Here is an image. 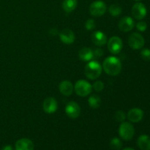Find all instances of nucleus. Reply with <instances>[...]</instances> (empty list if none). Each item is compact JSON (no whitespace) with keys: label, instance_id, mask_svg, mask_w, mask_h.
<instances>
[{"label":"nucleus","instance_id":"f257e3e1","mask_svg":"<svg viewBox=\"0 0 150 150\" xmlns=\"http://www.w3.org/2000/svg\"><path fill=\"white\" fill-rule=\"evenodd\" d=\"M103 69L105 73L111 76H118L122 71L121 61L116 57H108L105 59L103 63Z\"/></svg>","mask_w":150,"mask_h":150},{"label":"nucleus","instance_id":"f03ea898","mask_svg":"<svg viewBox=\"0 0 150 150\" xmlns=\"http://www.w3.org/2000/svg\"><path fill=\"white\" fill-rule=\"evenodd\" d=\"M103 67L98 62L91 60L85 66L84 73L86 77L91 80H95L100 76Z\"/></svg>","mask_w":150,"mask_h":150},{"label":"nucleus","instance_id":"7ed1b4c3","mask_svg":"<svg viewBox=\"0 0 150 150\" xmlns=\"http://www.w3.org/2000/svg\"><path fill=\"white\" fill-rule=\"evenodd\" d=\"M74 89L76 93L80 97H86L92 92V86L89 82L87 81L83 80H79L76 81L75 84Z\"/></svg>","mask_w":150,"mask_h":150},{"label":"nucleus","instance_id":"20e7f679","mask_svg":"<svg viewBox=\"0 0 150 150\" xmlns=\"http://www.w3.org/2000/svg\"><path fill=\"white\" fill-rule=\"evenodd\" d=\"M119 134L123 140H131L135 134L134 127L131 123L123 122L120 125V128H119Z\"/></svg>","mask_w":150,"mask_h":150},{"label":"nucleus","instance_id":"39448f33","mask_svg":"<svg viewBox=\"0 0 150 150\" xmlns=\"http://www.w3.org/2000/svg\"><path fill=\"white\" fill-rule=\"evenodd\" d=\"M107 7L104 1L97 0L93 1L89 6V13L95 17H100L104 15L106 12Z\"/></svg>","mask_w":150,"mask_h":150},{"label":"nucleus","instance_id":"423d86ee","mask_svg":"<svg viewBox=\"0 0 150 150\" xmlns=\"http://www.w3.org/2000/svg\"><path fill=\"white\" fill-rule=\"evenodd\" d=\"M144 43L145 40L144 37L141 34L137 33V32L131 34L128 38V45L133 49H141L144 47Z\"/></svg>","mask_w":150,"mask_h":150},{"label":"nucleus","instance_id":"0eeeda50","mask_svg":"<svg viewBox=\"0 0 150 150\" xmlns=\"http://www.w3.org/2000/svg\"><path fill=\"white\" fill-rule=\"evenodd\" d=\"M108 49L111 54H117L122 51L123 48V42L121 38L117 36L111 37L108 41Z\"/></svg>","mask_w":150,"mask_h":150},{"label":"nucleus","instance_id":"6e6552de","mask_svg":"<svg viewBox=\"0 0 150 150\" xmlns=\"http://www.w3.org/2000/svg\"><path fill=\"white\" fill-rule=\"evenodd\" d=\"M132 16L138 20H142L144 18L147 13L146 7L143 3L137 2L133 6L131 10Z\"/></svg>","mask_w":150,"mask_h":150},{"label":"nucleus","instance_id":"1a4fd4ad","mask_svg":"<svg viewBox=\"0 0 150 150\" xmlns=\"http://www.w3.org/2000/svg\"><path fill=\"white\" fill-rule=\"evenodd\" d=\"M65 112L70 118L76 119L80 116L81 108L77 103L74 101H70L66 105Z\"/></svg>","mask_w":150,"mask_h":150},{"label":"nucleus","instance_id":"9d476101","mask_svg":"<svg viewBox=\"0 0 150 150\" xmlns=\"http://www.w3.org/2000/svg\"><path fill=\"white\" fill-rule=\"evenodd\" d=\"M42 108L43 111L47 114H53L56 112L58 108V103H57V100L53 97H48L42 103Z\"/></svg>","mask_w":150,"mask_h":150},{"label":"nucleus","instance_id":"9b49d317","mask_svg":"<svg viewBox=\"0 0 150 150\" xmlns=\"http://www.w3.org/2000/svg\"><path fill=\"white\" fill-rule=\"evenodd\" d=\"M119 29L124 32H127L131 31L135 26V21L131 17L125 16L120 19L118 23Z\"/></svg>","mask_w":150,"mask_h":150},{"label":"nucleus","instance_id":"f8f14e48","mask_svg":"<svg viewBox=\"0 0 150 150\" xmlns=\"http://www.w3.org/2000/svg\"><path fill=\"white\" fill-rule=\"evenodd\" d=\"M59 38L63 43L70 45L74 42L76 36H75L74 32L72 30L69 29H64L60 32Z\"/></svg>","mask_w":150,"mask_h":150},{"label":"nucleus","instance_id":"ddd939ff","mask_svg":"<svg viewBox=\"0 0 150 150\" xmlns=\"http://www.w3.org/2000/svg\"><path fill=\"white\" fill-rule=\"evenodd\" d=\"M144 117V111L141 108H133L127 113V119L133 123H137L142 121Z\"/></svg>","mask_w":150,"mask_h":150},{"label":"nucleus","instance_id":"4468645a","mask_svg":"<svg viewBox=\"0 0 150 150\" xmlns=\"http://www.w3.org/2000/svg\"><path fill=\"white\" fill-rule=\"evenodd\" d=\"M92 41L95 45L98 46H103L107 42V37L105 34L101 31H96L93 32L91 36Z\"/></svg>","mask_w":150,"mask_h":150},{"label":"nucleus","instance_id":"2eb2a0df","mask_svg":"<svg viewBox=\"0 0 150 150\" xmlns=\"http://www.w3.org/2000/svg\"><path fill=\"white\" fill-rule=\"evenodd\" d=\"M59 89L61 94L64 96H70L73 94L74 90V86L70 81H62L59 85Z\"/></svg>","mask_w":150,"mask_h":150},{"label":"nucleus","instance_id":"dca6fc26","mask_svg":"<svg viewBox=\"0 0 150 150\" xmlns=\"http://www.w3.org/2000/svg\"><path fill=\"white\" fill-rule=\"evenodd\" d=\"M16 150H34V144L30 139H21L16 143Z\"/></svg>","mask_w":150,"mask_h":150},{"label":"nucleus","instance_id":"f3484780","mask_svg":"<svg viewBox=\"0 0 150 150\" xmlns=\"http://www.w3.org/2000/svg\"><path fill=\"white\" fill-rule=\"evenodd\" d=\"M79 57L82 61L89 62L94 58V52L91 48L84 47L79 51Z\"/></svg>","mask_w":150,"mask_h":150},{"label":"nucleus","instance_id":"a211bd4d","mask_svg":"<svg viewBox=\"0 0 150 150\" xmlns=\"http://www.w3.org/2000/svg\"><path fill=\"white\" fill-rule=\"evenodd\" d=\"M137 144L142 150H150V137L147 135H142L139 136Z\"/></svg>","mask_w":150,"mask_h":150},{"label":"nucleus","instance_id":"6ab92c4d","mask_svg":"<svg viewBox=\"0 0 150 150\" xmlns=\"http://www.w3.org/2000/svg\"><path fill=\"white\" fill-rule=\"evenodd\" d=\"M77 4V0H64L62 3V8L66 13H71L76 8Z\"/></svg>","mask_w":150,"mask_h":150},{"label":"nucleus","instance_id":"aec40b11","mask_svg":"<svg viewBox=\"0 0 150 150\" xmlns=\"http://www.w3.org/2000/svg\"><path fill=\"white\" fill-rule=\"evenodd\" d=\"M88 103H89V105L91 108L96 109V108H99L100 106L101 99L98 95H92V96L89 97V100H88Z\"/></svg>","mask_w":150,"mask_h":150},{"label":"nucleus","instance_id":"412c9836","mask_svg":"<svg viewBox=\"0 0 150 150\" xmlns=\"http://www.w3.org/2000/svg\"><path fill=\"white\" fill-rule=\"evenodd\" d=\"M108 11H109V13L113 17H117V16L121 15L122 12V9L119 4H114L110 6L109 8H108Z\"/></svg>","mask_w":150,"mask_h":150},{"label":"nucleus","instance_id":"4be33fe9","mask_svg":"<svg viewBox=\"0 0 150 150\" xmlns=\"http://www.w3.org/2000/svg\"><path fill=\"white\" fill-rule=\"evenodd\" d=\"M110 146L114 150H120L122 146V143L121 140L118 138H114L110 142Z\"/></svg>","mask_w":150,"mask_h":150},{"label":"nucleus","instance_id":"5701e85b","mask_svg":"<svg viewBox=\"0 0 150 150\" xmlns=\"http://www.w3.org/2000/svg\"><path fill=\"white\" fill-rule=\"evenodd\" d=\"M92 87H93V89H95L96 92H102L104 89V83L103 82L101 81H95V83H94Z\"/></svg>","mask_w":150,"mask_h":150},{"label":"nucleus","instance_id":"b1692460","mask_svg":"<svg viewBox=\"0 0 150 150\" xmlns=\"http://www.w3.org/2000/svg\"><path fill=\"white\" fill-rule=\"evenodd\" d=\"M141 57L144 61H150V49L144 48L141 51Z\"/></svg>","mask_w":150,"mask_h":150},{"label":"nucleus","instance_id":"393cba45","mask_svg":"<svg viewBox=\"0 0 150 150\" xmlns=\"http://www.w3.org/2000/svg\"><path fill=\"white\" fill-rule=\"evenodd\" d=\"M115 118L120 122H123L126 119V114H125L124 111H118L115 114Z\"/></svg>","mask_w":150,"mask_h":150},{"label":"nucleus","instance_id":"a878e982","mask_svg":"<svg viewBox=\"0 0 150 150\" xmlns=\"http://www.w3.org/2000/svg\"><path fill=\"white\" fill-rule=\"evenodd\" d=\"M95 26H96L95 25V22L93 19H89L85 23V28H86V29H87L89 31L95 29Z\"/></svg>","mask_w":150,"mask_h":150},{"label":"nucleus","instance_id":"bb28decb","mask_svg":"<svg viewBox=\"0 0 150 150\" xmlns=\"http://www.w3.org/2000/svg\"><path fill=\"white\" fill-rule=\"evenodd\" d=\"M136 28L140 32H144L147 29V24L145 21H139L136 23Z\"/></svg>","mask_w":150,"mask_h":150},{"label":"nucleus","instance_id":"cd10ccee","mask_svg":"<svg viewBox=\"0 0 150 150\" xmlns=\"http://www.w3.org/2000/svg\"><path fill=\"white\" fill-rule=\"evenodd\" d=\"M94 52V57H100L103 54V51L101 48H97Z\"/></svg>","mask_w":150,"mask_h":150},{"label":"nucleus","instance_id":"c85d7f7f","mask_svg":"<svg viewBox=\"0 0 150 150\" xmlns=\"http://www.w3.org/2000/svg\"><path fill=\"white\" fill-rule=\"evenodd\" d=\"M1 150H13V149L10 145H6L1 149Z\"/></svg>","mask_w":150,"mask_h":150},{"label":"nucleus","instance_id":"c756f323","mask_svg":"<svg viewBox=\"0 0 150 150\" xmlns=\"http://www.w3.org/2000/svg\"><path fill=\"white\" fill-rule=\"evenodd\" d=\"M122 150H135V149H132V148H130V147H127V148H125V149H123Z\"/></svg>","mask_w":150,"mask_h":150},{"label":"nucleus","instance_id":"7c9ffc66","mask_svg":"<svg viewBox=\"0 0 150 150\" xmlns=\"http://www.w3.org/2000/svg\"><path fill=\"white\" fill-rule=\"evenodd\" d=\"M134 1H142V0H134Z\"/></svg>","mask_w":150,"mask_h":150}]
</instances>
